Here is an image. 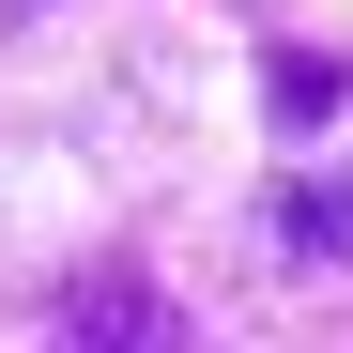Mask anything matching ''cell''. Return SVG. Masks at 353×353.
<instances>
[{"instance_id":"1","label":"cell","mask_w":353,"mask_h":353,"mask_svg":"<svg viewBox=\"0 0 353 353\" xmlns=\"http://www.w3.org/2000/svg\"><path fill=\"white\" fill-rule=\"evenodd\" d=\"M62 353H185V323H169V292H139V276H108L92 307L62 323Z\"/></svg>"},{"instance_id":"2","label":"cell","mask_w":353,"mask_h":353,"mask_svg":"<svg viewBox=\"0 0 353 353\" xmlns=\"http://www.w3.org/2000/svg\"><path fill=\"white\" fill-rule=\"evenodd\" d=\"M276 246H307V261H353V185H292V200H276Z\"/></svg>"},{"instance_id":"3","label":"cell","mask_w":353,"mask_h":353,"mask_svg":"<svg viewBox=\"0 0 353 353\" xmlns=\"http://www.w3.org/2000/svg\"><path fill=\"white\" fill-rule=\"evenodd\" d=\"M261 92H276V123H323V108H338V62H276Z\"/></svg>"}]
</instances>
